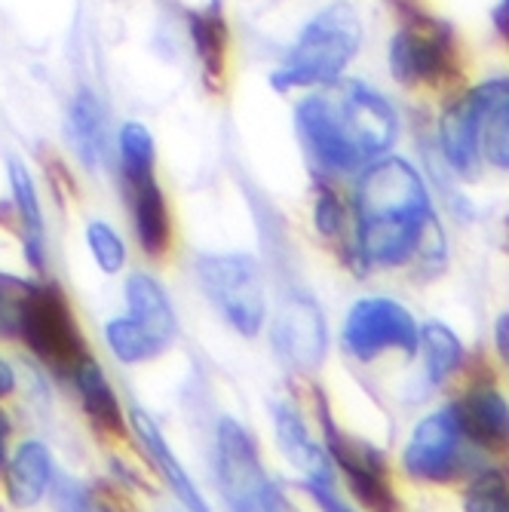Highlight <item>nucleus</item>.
<instances>
[{
  "mask_svg": "<svg viewBox=\"0 0 509 512\" xmlns=\"http://www.w3.org/2000/svg\"><path fill=\"white\" fill-rule=\"evenodd\" d=\"M479 108V157L497 169H509V80L473 89Z\"/></svg>",
  "mask_w": 509,
  "mask_h": 512,
  "instance_id": "nucleus-19",
  "label": "nucleus"
},
{
  "mask_svg": "<svg viewBox=\"0 0 509 512\" xmlns=\"http://www.w3.org/2000/svg\"><path fill=\"white\" fill-rule=\"evenodd\" d=\"M56 460L53 451L40 439H25L13 451L7 473H4V494L16 509H34L53 488Z\"/></svg>",
  "mask_w": 509,
  "mask_h": 512,
  "instance_id": "nucleus-16",
  "label": "nucleus"
},
{
  "mask_svg": "<svg viewBox=\"0 0 509 512\" xmlns=\"http://www.w3.org/2000/svg\"><path fill=\"white\" fill-rule=\"evenodd\" d=\"M86 246H89V255L102 273L114 276L126 267V243L108 221L96 218V221L86 224Z\"/></svg>",
  "mask_w": 509,
  "mask_h": 512,
  "instance_id": "nucleus-28",
  "label": "nucleus"
},
{
  "mask_svg": "<svg viewBox=\"0 0 509 512\" xmlns=\"http://www.w3.org/2000/svg\"><path fill=\"white\" fill-rule=\"evenodd\" d=\"M25 292H28V279L0 273V338H16V319Z\"/></svg>",
  "mask_w": 509,
  "mask_h": 512,
  "instance_id": "nucleus-30",
  "label": "nucleus"
},
{
  "mask_svg": "<svg viewBox=\"0 0 509 512\" xmlns=\"http://www.w3.org/2000/svg\"><path fill=\"white\" fill-rule=\"evenodd\" d=\"M301 488L319 512H353L347 500L335 491V479H301Z\"/></svg>",
  "mask_w": 509,
  "mask_h": 512,
  "instance_id": "nucleus-32",
  "label": "nucleus"
},
{
  "mask_svg": "<svg viewBox=\"0 0 509 512\" xmlns=\"http://www.w3.org/2000/svg\"><path fill=\"white\" fill-rule=\"evenodd\" d=\"M454 68V40L439 22H405L390 37V71L399 83H436Z\"/></svg>",
  "mask_w": 509,
  "mask_h": 512,
  "instance_id": "nucleus-9",
  "label": "nucleus"
},
{
  "mask_svg": "<svg viewBox=\"0 0 509 512\" xmlns=\"http://www.w3.org/2000/svg\"><path fill=\"white\" fill-rule=\"evenodd\" d=\"M16 341H22L62 381L89 353L71 301L56 283H28V292L19 304Z\"/></svg>",
  "mask_w": 509,
  "mask_h": 512,
  "instance_id": "nucleus-4",
  "label": "nucleus"
},
{
  "mask_svg": "<svg viewBox=\"0 0 509 512\" xmlns=\"http://www.w3.org/2000/svg\"><path fill=\"white\" fill-rule=\"evenodd\" d=\"M105 341H108V350L117 362L123 365H142V362H151L157 359L166 344H160L145 325H138L132 316H114L108 319L105 325Z\"/></svg>",
  "mask_w": 509,
  "mask_h": 512,
  "instance_id": "nucleus-24",
  "label": "nucleus"
},
{
  "mask_svg": "<svg viewBox=\"0 0 509 512\" xmlns=\"http://www.w3.org/2000/svg\"><path fill=\"white\" fill-rule=\"evenodd\" d=\"M356 252L362 264L402 267L411 258L442 264L445 243L427 188L411 163L399 157L362 169L356 188Z\"/></svg>",
  "mask_w": 509,
  "mask_h": 512,
  "instance_id": "nucleus-1",
  "label": "nucleus"
},
{
  "mask_svg": "<svg viewBox=\"0 0 509 512\" xmlns=\"http://www.w3.org/2000/svg\"><path fill=\"white\" fill-rule=\"evenodd\" d=\"M467 512H509V476L500 470L479 473L464 497Z\"/></svg>",
  "mask_w": 509,
  "mask_h": 512,
  "instance_id": "nucleus-29",
  "label": "nucleus"
},
{
  "mask_svg": "<svg viewBox=\"0 0 509 512\" xmlns=\"http://www.w3.org/2000/svg\"><path fill=\"white\" fill-rule=\"evenodd\" d=\"M188 28H191V40L197 59L203 65L206 83L212 89H218L227 77V19L221 13L218 4H209L203 10H191L188 16Z\"/></svg>",
  "mask_w": 509,
  "mask_h": 512,
  "instance_id": "nucleus-23",
  "label": "nucleus"
},
{
  "mask_svg": "<svg viewBox=\"0 0 509 512\" xmlns=\"http://www.w3.org/2000/svg\"><path fill=\"white\" fill-rule=\"evenodd\" d=\"M421 329L414 316L393 298H362L344 319V350L359 362H372L387 350L418 353Z\"/></svg>",
  "mask_w": 509,
  "mask_h": 512,
  "instance_id": "nucleus-8",
  "label": "nucleus"
},
{
  "mask_svg": "<svg viewBox=\"0 0 509 512\" xmlns=\"http://www.w3.org/2000/svg\"><path fill=\"white\" fill-rule=\"evenodd\" d=\"M117 151H120V166H123L126 184L154 175L157 148H154V135L148 132L145 123H138V120L123 123L117 132Z\"/></svg>",
  "mask_w": 509,
  "mask_h": 512,
  "instance_id": "nucleus-26",
  "label": "nucleus"
},
{
  "mask_svg": "<svg viewBox=\"0 0 509 512\" xmlns=\"http://www.w3.org/2000/svg\"><path fill=\"white\" fill-rule=\"evenodd\" d=\"M129 209H132V230L138 246H142L148 258L163 261L172 252L175 227H172L166 194L154 175L142 181H129Z\"/></svg>",
  "mask_w": 509,
  "mask_h": 512,
  "instance_id": "nucleus-14",
  "label": "nucleus"
},
{
  "mask_svg": "<svg viewBox=\"0 0 509 512\" xmlns=\"http://www.w3.org/2000/svg\"><path fill=\"white\" fill-rule=\"evenodd\" d=\"M0 436H13V417H10V411L7 408H0Z\"/></svg>",
  "mask_w": 509,
  "mask_h": 512,
  "instance_id": "nucleus-38",
  "label": "nucleus"
},
{
  "mask_svg": "<svg viewBox=\"0 0 509 512\" xmlns=\"http://www.w3.org/2000/svg\"><path fill=\"white\" fill-rule=\"evenodd\" d=\"M16 390H19V375H16V368H13L7 359H0V399H10Z\"/></svg>",
  "mask_w": 509,
  "mask_h": 512,
  "instance_id": "nucleus-34",
  "label": "nucleus"
},
{
  "mask_svg": "<svg viewBox=\"0 0 509 512\" xmlns=\"http://www.w3.org/2000/svg\"><path fill=\"white\" fill-rule=\"evenodd\" d=\"M497 350H500V356L509 362V316H503V319L497 322Z\"/></svg>",
  "mask_w": 509,
  "mask_h": 512,
  "instance_id": "nucleus-35",
  "label": "nucleus"
},
{
  "mask_svg": "<svg viewBox=\"0 0 509 512\" xmlns=\"http://www.w3.org/2000/svg\"><path fill=\"white\" fill-rule=\"evenodd\" d=\"M71 390L77 393V402L86 414V421L96 427V433L108 442H126V411L117 399V390L111 387L105 368L96 362V356L86 353L65 378Z\"/></svg>",
  "mask_w": 509,
  "mask_h": 512,
  "instance_id": "nucleus-12",
  "label": "nucleus"
},
{
  "mask_svg": "<svg viewBox=\"0 0 509 512\" xmlns=\"http://www.w3.org/2000/svg\"><path fill=\"white\" fill-rule=\"evenodd\" d=\"M359 46H362L359 13L347 0H335V4L319 10L301 28L292 53L286 56L283 68H276L270 74V83L280 92L329 86L341 80L347 65L356 59Z\"/></svg>",
  "mask_w": 509,
  "mask_h": 512,
  "instance_id": "nucleus-3",
  "label": "nucleus"
},
{
  "mask_svg": "<svg viewBox=\"0 0 509 512\" xmlns=\"http://www.w3.org/2000/svg\"><path fill=\"white\" fill-rule=\"evenodd\" d=\"M418 344L424 347V359H427V378L430 384H442L451 371L464 359V347H460L457 335L442 322H427L421 329Z\"/></svg>",
  "mask_w": 509,
  "mask_h": 512,
  "instance_id": "nucleus-27",
  "label": "nucleus"
},
{
  "mask_svg": "<svg viewBox=\"0 0 509 512\" xmlns=\"http://www.w3.org/2000/svg\"><path fill=\"white\" fill-rule=\"evenodd\" d=\"M454 414H457L460 433L470 442L482 448H494V451L509 448V405L497 387L482 384V387L467 390L464 399L454 402Z\"/></svg>",
  "mask_w": 509,
  "mask_h": 512,
  "instance_id": "nucleus-17",
  "label": "nucleus"
},
{
  "mask_svg": "<svg viewBox=\"0 0 509 512\" xmlns=\"http://www.w3.org/2000/svg\"><path fill=\"white\" fill-rule=\"evenodd\" d=\"M126 307L138 325H145V329L160 341V344H172L175 335H178V319H175V307L166 295V289L160 286V279L145 273V270H135L126 276Z\"/></svg>",
  "mask_w": 509,
  "mask_h": 512,
  "instance_id": "nucleus-18",
  "label": "nucleus"
},
{
  "mask_svg": "<svg viewBox=\"0 0 509 512\" xmlns=\"http://www.w3.org/2000/svg\"><path fill=\"white\" fill-rule=\"evenodd\" d=\"M439 145L460 175H473L479 169V108L473 92L442 114Z\"/></svg>",
  "mask_w": 509,
  "mask_h": 512,
  "instance_id": "nucleus-20",
  "label": "nucleus"
},
{
  "mask_svg": "<svg viewBox=\"0 0 509 512\" xmlns=\"http://www.w3.org/2000/svg\"><path fill=\"white\" fill-rule=\"evenodd\" d=\"M197 283L218 316L240 338H258L267 325L264 270L249 252H209L197 258Z\"/></svg>",
  "mask_w": 509,
  "mask_h": 512,
  "instance_id": "nucleus-5",
  "label": "nucleus"
},
{
  "mask_svg": "<svg viewBox=\"0 0 509 512\" xmlns=\"http://www.w3.org/2000/svg\"><path fill=\"white\" fill-rule=\"evenodd\" d=\"M270 344L289 368L316 371L326 359V319L310 295H289L270 325Z\"/></svg>",
  "mask_w": 509,
  "mask_h": 512,
  "instance_id": "nucleus-10",
  "label": "nucleus"
},
{
  "mask_svg": "<svg viewBox=\"0 0 509 512\" xmlns=\"http://www.w3.org/2000/svg\"><path fill=\"white\" fill-rule=\"evenodd\" d=\"M68 138L86 169H99L108 154V123L99 99L89 89H77L68 108Z\"/></svg>",
  "mask_w": 509,
  "mask_h": 512,
  "instance_id": "nucleus-21",
  "label": "nucleus"
},
{
  "mask_svg": "<svg viewBox=\"0 0 509 512\" xmlns=\"http://www.w3.org/2000/svg\"><path fill=\"white\" fill-rule=\"evenodd\" d=\"M126 421L135 430L138 442H142V448L151 457L157 473L163 476V482L169 485V491L175 494V500L181 503V509H188V512H212L209 500L200 494V488L194 485L188 470H184V463L172 454V448H169V442H166V436L157 427L154 417L148 411H142V408H129Z\"/></svg>",
  "mask_w": 509,
  "mask_h": 512,
  "instance_id": "nucleus-13",
  "label": "nucleus"
},
{
  "mask_svg": "<svg viewBox=\"0 0 509 512\" xmlns=\"http://www.w3.org/2000/svg\"><path fill=\"white\" fill-rule=\"evenodd\" d=\"M212 467H215V479L230 512H258V497L270 476L264 470V460H261L252 430L243 427L237 417H230V414L218 417V424H215Z\"/></svg>",
  "mask_w": 509,
  "mask_h": 512,
  "instance_id": "nucleus-7",
  "label": "nucleus"
},
{
  "mask_svg": "<svg viewBox=\"0 0 509 512\" xmlns=\"http://www.w3.org/2000/svg\"><path fill=\"white\" fill-rule=\"evenodd\" d=\"M319 408V427H322V448L329 451L332 467L341 470L347 479L353 497L368 509V512H399V500L390 482L387 470V457L372 445V442H359L347 436L329 411V405L316 399Z\"/></svg>",
  "mask_w": 509,
  "mask_h": 512,
  "instance_id": "nucleus-6",
  "label": "nucleus"
},
{
  "mask_svg": "<svg viewBox=\"0 0 509 512\" xmlns=\"http://www.w3.org/2000/svg\"><path fill=\"white\" fill-rule=\"evenodd\" d=\"M313 221H316V230L322 237L338 240L344 234V227H347V209L332 191H319L316 206H313Z\"/></svg>",
  "mask_w": 509,
  "mask_h": 512,
  "instance_id": "nucleus-31",
  "label": "nucleus"
},
{
  "mask_svg": "<svg viewBox=\"0 0 509 512\" xmlns=\"http://www.w3.org/2000/svg\"><path fill=\"white\" fill-rule=\"evenodd\" d=\"M310 157L326 172H356L381 160L396 142V111L378 89L335 80L295 111Z\"/></svg>",
  "mask_w": 509,
  "mask_h": 512,
  "instance_id": "nucleus-2",
  "label": "nucleus"
},
{
  "mask_svg": "<svg viewBox=\"0 0 509 512\" xmlns=\"http://www.w3.org/2000/svg\"><path fill=\"white\" fill-rule=\"evenodd\" d=\"M494 22H497L500 31L509 34V0H500V7L494 10Z\"/></svg>",
  "mask_w": 509,
  "mask_h": 512,
  "instance_id": "nucleus-36",
  "label": "nucleus"
},
{
  "mask_svg": "<svg viewBox=\"0 0 509 512\" xmlns=\"http://www.w3.org/2000/svg\"><path fill=\"white\" fill-rule=\"evenodd\" d=\"M7 436H0V479H4V473H7V463H10V448H7Z\"/></svg>",
  "mask_w": 509,
  "mask_h": 512,
  "instance_id": "nucleus-37",
  "label": "nucleus"
},
{
  "mask_svg": "<svg viewBox=\"0 0 509 512\" xmlns=\"http://www.w3.org/2000/svg\"><path fill=\"white\" fill-rule=\"evenodd\" d=\"M460 439H464V433H460L454 405L424 417L405 445V454H402L405 473L421 482L454 479L457 463H460Z\"/></svg>",
  "mask_w": 509,
  "mask_h": 512,
  "instance_id": "nucleus-11",
  "label": "nucleus"
},
{
  "mask_svg": "<svg viewBox=\"0 0 509 512\" xmlns=\"http://www.w3.org/2000/svg\"><path fill=\"white\" fill-rule=\"evenodd\" d=\"M10 188L16 215L22 224V243H25V261L34 273H46V227H43V209L34 188V178L22 163H10Z\"/></svg>",
  "mask_w": 509,
  "mask_h": 512,
  "instance_id": "nucleus-22",
  "label": "nucleus"
},
{
  "mask_svg": "<svg viewBox=\"0 0 509 512\" xmlns=\"http://www.w3.org/2000/svg\"><path fill=\"white\" fill-rule=\"evenodd\" d=\"M270 414H273V433H276V442H280V451L301 473V479H335L332 457L307 430L304 414L292 402H283V399L270 405Z\"/></svg>",
  "mask_w": 509,
  "mask_h": 512,
  "instance_id": "nucleus-15",
  "label": "nucleus"
},
{
  "mask_svg": "<svg viewBox=\"0 0 509 512\" xmlns=\"http://www.w3.org/2000/svg\"><path fill=\"white\" fill-rule=\"evenodd\" d=\"M178 512H188V509H178Z\"/></svg>",
  "mask_w": 509,
  "mask_h": 512,
  "instance_id": "nucleus-39",
  "label": "nucleus"
},
{
  "mask_svg": "<svg viewBox=\"0 0 509 512\" xmlns=\"http://www.w3.org/2000/svg\"><path fill=\"white\" fill-rule=\"evenodd\" d=\"M258 512H298V506L292 503V497L286 494V488L280 482L267 479L261 488V497H258Z\"/></svg>",
  "mask_w": 509,
  "mask_h": 512,
  "instance_id": "nucleus-33",
  "label": "nucleus"
},
{
  "mask_svg": "<svg viewBox=\"0 0 509 512\" xmlns=\"http://www.w3.org/2000/svg\"><path fill=\"white\" fill-rule=\"evenodd\" d=\"M50 497L56 512H120V500L111 488L86 485L65 473H56Z\"/></svg>",
  "mask_w": 509,
  "mask_h": 512,
  "instance_id": "nucleus-25",
  "label": "nucleus"
}]
</instances>
